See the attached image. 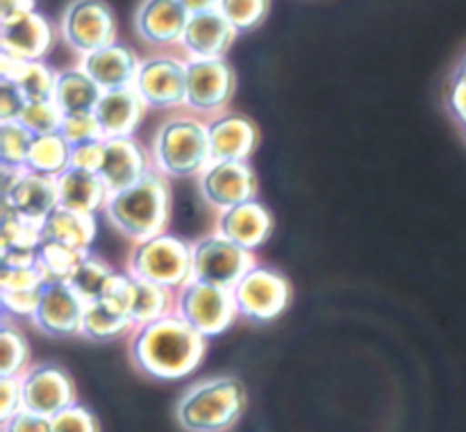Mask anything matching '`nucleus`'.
<instances>
[{
    "mask_svg": "<svg viewBox=\"0 0 466 432\" xmlns=\"http://www.w3.org/2000/svg\"><path fill=\"white\" fill-rule=\"evenodd\" d=\"M208 337L176 312L146 326H137L130 337V359L141 373L157 380H182L198 368L205 357Z\"/></svg>",
    "mask_w": 466,
    "mask_h": 432,
    "instance_id": "obj_1",
    "label": "nucleus"
},
{
    "mask_svg": "<svg viewBox=\"0 0 466 432\" xmlns=\"http://www.w3.org/2000/svg\"><path fill=\"white\" fill-rule=\"evenodd\" d=\"M107 221L132 241L167 232L171 223V186L168 177L150 168L137 185L109 196L105 207Z\"/></svg>",
    "mask_w": 466,
    "mask_h": 432,
    "instance_id": "obj_2",
    "label": "nucleus"
},
{
    "mask_svg": "<svg viewBox=\"0 0 466 432\" xmlns=\"http://www.w3.org/2000/svg\"><path fill=\"white\" fill-rule=\"evenodd\" d=\"M150 157L167 177H198L212 162L208 121L189 109L168 116L155 132Z\"/></svg>",
    "mask_w": 466,
    "mask_h": 432,
    "instance_id": "obj_3",
    "label": "nucleus"
},
{
    "mask_svg": "<svg viewBox=\"0 0 466 432\" xmlns=\"http://www.w3.org/2000/svg\"><path fill=\"white\" fill-rule=\"evenodd\" d=\"M244 405V387L237 377H212L182 394L176 418L187 432H223L235 426Z\"/></svg>",
    "mask_w": 466,
    "mask_h": 432,
    "instance_id": "obj_4",
    "label": "nucleus"
},
{
    "mask_svg": "<svg viewBox=\"0 0 466 432\" xmlns=\"http://www.w3.org/2000/svg\"><path fill=\"white\" fill-rule=\"evenodd\" d=\"M127 273L139 280L180 291L194 280V244L171 232L135 241L127 257Z\"/></svg>",
    "mask_w": 466,
    "mask_h": 432,
    "instance_id": "obj_5",
    "label": "nucleus"
},
{
    "mask_svg": "<svg viewBox=\"0 0 466 432\" xmlns=\"http://www.w3.org/2000/svg\"><path fill=\"white\" fill-rule=\"evenodd\" d=\"M176 314L209 339L226 332L239 316V309L232 289L191 280L177 291Z\"/></svg>",
    "mask_w": 466,
    "mask_h": 432,
    "instance_id": "obj_6",
    "label": "nucleus"
},
{
    "mask_svg": "<svg viewBox=\"0 0 466 432\" xmlns=\"http://www.w3.org/2000/svg\"><path fill=\"white\" fill-rule=\"evenodd\" d=\"M194 244V280L208 285L235 289L237 282L255 266L253 250H246L223 236L221 232H212Z\"/></svg>",
    "mask_w": 466,
    "mask_h": 432,
    "instance_id": "obj_7",
    "label": "nucleus"
},
{
    "mask_svg": "<svg viewBox=\"0 0 466 432\" xmlns=\"http://www.w3.org/2000/svg\"><path fill=\"white\" fill-rule=\"evenodd\" d=\"M239 316L253 323H268L280 316L291 303V285L280 271L255 264L235 289Z\"/></svg>",
    "mask_w": 466,
    "mask_h": 432,
    "instance_id": "obj_8",
    "label": "nucleus"
},
{
    "mask_svg": "<svg viewBox=\"0 0 466 432\" xmlns=\"http://www.w3.org/2000/svg\"><path fill=\"white\" fill-rule=\"evenodd\" d=\"M62 39L80 57L116 41V18L105 0H73L59 23Z\"/></svg>",
    "mask_w": 466,
    "mask_h": 432,
    "instance_id": "obj_9",
    "label": "nucleus"
},
{
    "mask_svg": "<svg viewBox=\"0 0 466 432\" xmlns=\"http://www.w3.org/2000/svg\"><path fill=\"white\" fill-rule=\"evenodd\" d=\"M237 91V73L226 57L187 59V103L196 114H221Z\"/></svg>",
    "mask_w": 466,
    "mask_h": 432,
    "instance_id": "obj_10",
    "label": "nucleus"
},
{
    "mask_svg": "<svg viewBox=\"0 0 466 432\" xmlns=\"http://www.w3.org/2000/svg\"><path fill=\"white\" fill-rule=\"evenodd\" d=\"M137 94L148 109H180L187 103V57L155 55L141 59L135 80Z\"/></svg>",
    "mask_w": 466,
    "mask_h": 432,
    "instance_id": "obj_11",
    "label": "nucleus"
},
{
    "mask_svg": "<svg viewBox=\"0 0 466 432\" xmlns=\"http://www.w3.org/2000/svg\"><path fill=\"white\" fill-rule=\"evenodd\" d=\"M23 409L53 418L76 403V389L66 368L59 364H32L21 376Z\"/></svg>",
    "mask_w": 466,
    "mask_h": 432,
    "instance_id": "obj_12",
    "label": "nucleus"
},
{
    "mask_svg": "<svg viewBox=\"0 0 466 432\" xmlns=\"http://www.w3.org/2000/svg\"><path fill=\"white\" fill-rule=\"evenodd\" d=\"M198 189L209 207L223 212L253 200L258 196V177L248 162H209L198 176Z\"/></svg>",
    "mask_w": 466,
    "mask_h": 432,
    "instance_id": "obj_13",
    "label": "nucleus"
},
{
    "mask_svg": "<svg viewBox=\"0 0 466 432\" xmlns=\"http://www.w3.org/2000/svg\"><path fill=\"white\" fill-rule=\"evenodd\" d=\"M86 300L68 282H48L32 323L50 337L80 335Z\"/></svg>",
    "mask_w": 466,
    "mask_h": 432,
    "instance_id": "obj_14",
    "label": "nucleus"
},
{
    "mask_svg": "<svg viewBox=\"0 0 466 432\" xmlns=\"http://www.w3.org/2000/svg\"><path fill=\"white\" fill-rule=\"evenodd\" d=\"M53 45V23L36 9L9 21H0V53L35 62V59H46Z\"/></svg>",
    "mask_w": 466,
    "mask_h": 432,
    "instance_id": "obj_15",
    "label": "nucleus"
},
{
    "mask_svg": "<svg viewBox=\"0 0 466 432\" xmlns=\"http://www.w3.org/2000/svg\"><path fill=\"white\" fill-rule=\"evenodd\" d=\"M150 168H155L153 157L135 136L105 139V159L98 173L112 194L137 185Z\"/></svg>",
    "mask_w": 466,
    "mask_h": 432,
    "instance_id": "obj_16",
    "label": "nucleus"
},
{
    "mask_svg": "<svg viewBox=\"0 0 466 432\" xmlns=\"http://www.w3.org/2000/svg\"><path fill=\"white\" fill-rule=\"evenodd\" d=\"M189 16L177 0H141L135 14V30L155 48L180 45Z\"/></svg>",
    "mask_w": 466,
    "mask_h": 432,
    "instance_id": "obj_17",
    "label": "nucleus"
},
{
    "mask_svg": "<svg viewBox=\"0 0 466 432\" xmlns=\"http://www.w3.org/2000/svg\"><path fill=\"white\" fill-rule=\"evenodd\" d=\"M212 162H248L258 148V127L239 112H221L208 121Z\"/></svg>",
    "mask_w": 466,
    "mask_h": 432,
    "instance_id": "obj_18",
    "label": "nucleus"
},
{
    "mask_svg": "<svg viewBox=\"0 0 466 432\" xmlns=\"http://www.w3.org/2000/svg\"><path fill=\"white\" fill-rule=\"evenodd\" d=\"M237 35L239 32L232 27V23L218 9L191 14L185 35H182L180 48L187 59L223 57L228 48L235 44Z\"/></svg>",
    "mask_w": 466,
    "mask_h": 432,
    "instance_id": "obj_19",
    "label": "nucleus"
},
{
    "mask_svg": "<svg viewBox=\"0 0 466 432\" xmlns=\"http://www.w3.org/2000/svg\"><path fill=\"white\" fill-rule=\"evenodd\" d=\"M217 232H221L223 236L235 241L241 248L255 253L271 236L273 216L267 205L259 203L258 198L246 200V203L218 212Z\"/></svg>",
    "mask_w": 466,
    "mask_h": 432,
    "instance_id": "obj_20",
    "label": "nucleus"
},
{
    "mask_svg": "<svg viewBox=\"0 0 466 432\" xmlns=\"http://www.w3.org/2000/svg\"><path fill=\"white\" fill-rule=\"evenodd\" d=\"M139 66L141 59L137 57L135 50L116 41L80 59V68H85L103 91L135 86Z\"/></svg>",
    "mask_w": 466,
    "mask_h": 432,
    "instance_id": "obj_21",
    "label": "nucleus"
},
{
    "mask_svg": "<svg viewBox=\"0 0 466 432\" xmlns=\"http://www.w3.org/2000/svg\"><path fill=\"white\" fill-rule=\"evenodd\" d=\"M148 105L141 100L135 86L103 91L94 114L103 127L105 139L114 136H135L137 127L141 126Z\"/></svg>",
    "mask_w": 466,
    "mask_h": 432,
    "instance_id": "obj_22",
    "label": "nucleus"
},
{
    "mask_svg": "<svg viewBox=\"0 0 466 432\" xmlns=\"http://www.w3.org/2000/svg\"><path fill=\"white\" fill-rule=\"evenodd\" d=\"M57 196L62 207L80 214H94L96 216L98 212H105L112 191L105 185L100 173L68 166L57 177Z\"/></svg>",
    "mask_w": 466,
    "mask_h": 432,
    "instance_id": "obj_23",
    "label": "nucleus"
},
{
    "mask_svg": "<svg viewBox=\"0 0 466 432\" xmlns=\"http://www.w3.org/2000/svg\"><path fill=\"white\" fill-rule=\"evenodd\" d=\"M3 200L12 205L18 216L44 223V218L59 205L57 177L41 176V173H32L25 168L21 180L14 185L7 196H3Z\"/></svg>",
    "mask_w": 466,
    "mask_h": 432,
    "instance_id": "obj_24",
    "label": "nucleus"
},
{
    "mask_svg": "<svg viewBox=\"0 0 466 432\" xmlns=\"http://www.w3.org/2000/svg\"><path fill=\"white\" fill-rule=\"evenodd\" d=\"M41 235H44V241L71 246L77 250H91V244L98 235V223L94 214H80L57 205L41 223Z\"/></svg>",
    "mask_w": 466,
    "mask_h": 432,
    "instance_id": "obj_25",
    "label": "nucleus"
},
{
    "mask_svg": "<svg viewBox=\"0 0 466 432\" xmlns=\"http://www.w3.org/2000/svg\"><path fill=\"white\" fill-rule=\"evenodd\" d=\"M100 95H103V89L96 85V80L85 68L73 66L57 73V85H55L53 100L64 114L94 112Z\"/></svg>",
    "mask_w": 466,
    "mask_h": 432,
    "instance_id": "obj_26",
    "label": "nucleus"
},
{
    "mask_svg": "<svg viewBox=\"0 0 466 432\" xmlns=\"http://www.w3.org/2000/svg\"><path fill=\"white\" fill-rule=\"evenodd\" d=\"M135 321L127 312L114 307L107 300L98 298L86 303L85 316H82L80 335L91 341H112L135 330Z\"/></svg>",
    "mask_w": 466,
    "mask_h": 432,
    "instance_id": "obj_27",
    "label": "nucleus"
},
{
    "mask_svg": "<svg viewBox=\"0 0 466 432\" xmlns=\"http://www.w3.org/2000/svg\"><path fill=\"white\" fill-rule=\"evenodd\" d=\"M176 296L177 291L135 277V291H132L130 305V316L135 326H146V323H153L157 318L167 316V314L176 312Z\"/></svg>",
    "mask_w": 466,
    "mask_h": 432,
    "instance_id": "obj_28",
    "label": "nucleus"
},
{
    "mask_svg": "<svg viewBox=\"0 0 466 432\" xmlns=\"http://www.w3.org/2000/svg\"><path fill=\"white\" fill-rule=\"evenodd\" d=\"M71 150L73 146L59 132L39 135L32 141L25 168L32 173H41V176L59 177L71 166Z\"/></svg>",
    "mask_w": 466,
    "mask_h": 432,
    "instance_id": "obj_29",
    "label": "nucleus"
},
{
    "mask_svg": "<svg viewBox=\"0 0 466 432\" xmlns=\"http://www.w3.org/2000/svg\"><path fill=\"white\" fill-rule=\"evenodd\" d=\"M41 244H44L41 223L18 216L7 200H0V250H7V248L39 250Z\"/></svg>",
    "mask_w": 466,
    "mask_h": 432,
    "instance_id": "obj_30",
    "label": "nucleus"
},
{
    "mask_svg": "<svg viewBox=\"0 0 466 432\" xmlns=\"http://www.w3.org/2000/svg\"><path fill=\"white\" fill-rule=\"evenodd\" d=\"M89 250H77L71 246L44 241L36 250V266L46 276V282H71L73 273L80 266Z\"/></svg>",
    "mask_w": 466,
    "mask_h": 432,
    "instance_id": "obj_31",
    "label": "nucleus"
},
{
    "mask_svg": "<svg viewBox=\"0 0 466 432\" xmlns=\"http://www.w3.org/2000/svg\"><path fill=\"white\" fill-rule=\"evenodd\" d=\"M30 368V346L16 326L3 318L0 327V377H21Z\"/></svg>",
    "mask_w": 466,
    "mask_h": 432,
    "instance_id": "obj_32",
    "label": "nucleus"
},
{
    "mask_svg": "<svg viewBox=\"0 0 466 432\" xmlns=\"http://www.w3.org/2000/svg\"><path fill=\"white\" fill-rule=\"evenodd\" d=\"M112 276H114V268L109 266L103 257L91 255L89 250V253L85 255V259L80 262V266L76 268V273H73L68 285H71L73 289L86 300V303H91V300H98L100 296H103L105 286H107L109 277Z\"/></svg>",
    "mask_w": 466,
    "mask_h": 432,
    "instance_id": "obj_33",
    "label": "nucleus"
},
{
    "mask_svg": "<svg viewBox=\"0 0 466 432\" xmlns=\"http://www.w3.org/2000/svg\"><path fill=\"white\" fill-rule=\"evenodd\" d=\"M35 135L21 121L0 123V164L25 168Z\"/></svg>",
    "mask_w": 466,
    "mask_h": 432,
    "instance_id": "obj_34",
    "label": "nucleus"
},
{
    "mask_svg": "<svg viewBox=\"0 0 466 432\" xmlns=\"http://www.w3.org/2000/svg\"><path fill=\"white\" fill-rule=\"evenodd\" d=\"M57 73L59 71H53L46 64V59H35V62H25L21 75L14 85H18L25 100H50L55 95Z\"/></svg>",
    "mask_w": 466,
    "mask_h": 432,
    "instance_id": "obj_35",
    "label": "nucleus"
},
{
    "mask_svg": "<svg viewBox=\"0 0 466 432\" xmlns=\"http://www.w3.org/2000/svg\"><path fill=\"white\" fill-rule=\"evenodd\" d=\"M271 9V0H221L218 12L232 23L237 32H250L264 23Z\"/></svg>",
    "mask_w": 466,
    "mask_h": 432,
    "instance_id": "obj_36",
    "label": "nucleus"
},
{
    "mask_svg": "<svg viewBox=\"0 0 466 432\" xmlns=\"http://www.w3.org/2000/svg\"><path fill=\"white\" fill-rule=\"evenodd\" d=\"M18 121L27 127L35 136L50 135V132H59V126L64 121V112L57 107L53 98L50 100H27L25 109H23Z\"/></svg>",
    "mask_w": 466,
    "mask_h": 432,
    "instance_id": "obj_37",
    "label": "nucleus"
},
{
    "mask_svg": "<svg viewBox=\"0 0 466 432\" xmlns=\"http://www.w3.org/2000/svg\"><path fill=\"white\" fill-rule=\"evenodd\" d=\"M59 135L68 141L71 146L85 144V141L105 139L103 127H100L98 118L94 112L82 114H64V121L59 126Z\"/></svg>",
    "mask_w": 466,
    "mask_h": 432,
    "instance_id": "obj_38",
    "label": "nucleus"
},
{
    "mask_svg": "<svg viewBox=\"0 0 466 432\" xmlns=\"http://www.w3.org/2000/svg\"><path fill=\"white\" fill-rule=\"evenodd\" d=\"M44 296V286L39 289H16V291H5L0 289V303H3L5 316H16V318H30L36 314Z\"/></svg>",
    "mask_w": 466,
    "mask_h": 432,
    "instance_id": "obj_39",
    "label": "nucleus"
},
{
    "mask_svg": "<svg viewBox=\"0 0 466 432\" xmlns=\"http://www.w3.org/2000/svg\"><path fill=\"white\" fill-rule=\"evenodd\" d=\"M53 432H100L98 421L85 405H68L53 417Z\"/></svg>",
    "mask_w": 466,
    "mask_h": 432,
    "instance_id": "obj_40",
    "label": "nucleus"
},
{
    "mask_svg": "<svg viewBox=\"0 0 466 432\" xmlns=\"http://www.w3.org/2000/svg\"><path fill=\"white\" fill-rule=\"evenodd\" d=\"M46 285H48L46 276L36 264H32V266H0V289H39Z\"/></svg>",
    "mask_w": 466,
    "mask_h": 432,
    "instance_id": "obj_41",
    "label": "nucleus"
},
{
    "mask_svg": "<svg viewBox=\"0 0 466 432\" xmlns=\"http://www.w3.org/2000/svg\"><path fill=\"white\" fill-rule=\"evenodd\" d=\"M105 159V139L85 141V144L73 146L71 150V166L82 168V171H100Z\"/></svg>",
    "mask_w": 466,
    "mask_h": 432,
    "instance_id": "obj_42",
    "label": "nucleus"
},
{
    "mask_svg": "<svg viewBox=\"0 0 466 432\" xmlns=\"http://www.w3.org/2000/svg\"><path fill=\"white\" fill-rule=\"evenodd\" d=\"M27 100L18 85L9 80H0V123L5 121H18L25 109Z\"/></svg>",
    "mask_w": 466,
    "mask_h": 432,
    "instance_id": "obj_43",
    "label": "nucleus"
},
{
    "mask_svg": "<svg viewBox=\"0 0 466 432\" xmlns=\"http://www.w3.org/2000/svg\"><path fill=\"white\" fill-rule=\"evenodd\" d=\"M23 409L21 377H0V421H7Z\"/></svg>",
    "mask_w": 466,
    "mask_h": 432,
    "instance_id": "obj_44",
    "label": "nucleus"
},
{
    "mask_svg": "<svg viewBox=\"0 0 466 432\" xmlns=\"http://www.w3.org/2000/svg\"><path fill=\"white\" fill-rule=\"evenodd\" d=\"M3 432H53V418L21 409L12 418L3 421Z\"/></svg>",
    "mask_w": 466,
    "mask_h": 432,
    "instance_id": "obj_45",
    "label": "nucleus"
},
{
    "mask_svg": "<svg viewBox=\"0 0 466 432\" xmlns=\"http://www.w3.org/2000/svg\"><path fill=\"white\" fill-rule=\"evenodd\" d=\"M449 107L455 114V118L462 123L466 132V82L460 80V77H453V85H451Z\"/></svg>",
    "mask_w": 466,
    "mask_h": 432,
    "instance_id": "obj_46",
    "label": "nucleus"
},
{
    "mask_svg": "<svg viewBox=\"0 0 466 432\" xmlns=\"http://www.w3.org/2000/svg\"><path fill=\"white\" fill-rule=\"evenodd\" d=\"M36 264V250L7 248L0 250V266H32Z\"/></svg>",
    "mask_w": 466,
    "mask_h": 432,
    "instance_id": "obj_47",
    "label": "nucleus"
},
{
    "mask_svg": "<svg viewBox=\"0 0 466 432\" xmlns=\"http://www.w3.org/2000/svg\"><path fill=\"white\" fill-rule=\"evenodd\" d=\"M35 12V0H0V21Z\"/></svg>",
    "mask_w": 466,
    "mask_h": 432,
    "instance_id": "obj_48",
    "label": "nucleus"
},
{
    "mask_svg": "<svg viewBox=\"0 0 466 432\" xmlns=\"http://www.w3.org/2000/svg\"><path fill=\"white\" fill-rule=\"evenodd\" d=\"M0 173H3V182H0V196H7L14 189L21 176L25 173V168L18 166H7V164H0Z\"/></svg>",
    "mask_w": 466,
    "mask_h": 432,
    "instance_id": "obj_49",
    "label": "nucleus"
},
{
    "mask_svg": "<svg viewBox=\"0 0 466 432\" xmlns=\"http://www.w3.org/2000/svg\"><path fill=\"white\" fill-rule=\"evenodd\" d=\"M177 3H180L189 14H200L218 9V3H221V0H177Z\"/></svg>",
    "mask_w": 466,
    "mask_h": 432,
    "instance_id": "obj_50",
    "label": "nucleus"
},
{
    "mask_svg": "<svg viewBox=\"0 0 466 432\" xmlns=\"http://www.w3.org/2000/svg\"><path fill=\"white\" fill-rule=\"evenodd\" d=\"M455 77H460V80L466 82V57H464V62L460 64V68H458V73H455Z\"/></svg>",
    "mask_w": 466,
    "mask_h": 432,
    "instance_id": "obj_51",
    "label": "nucleus"
}]
</instances>
